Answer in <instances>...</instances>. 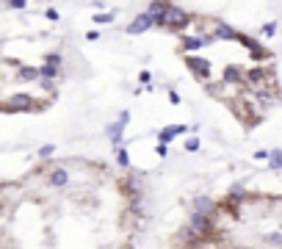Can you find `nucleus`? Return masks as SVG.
<instances>
[{
	"instance_id": "12",
	"label": "nucleus",
	"mask_w": 282,
	"mask_h": 249,
	"mask_svg": "<svg viewBox=\"0 0 282 249\" xmlns=\"http://www.w3.org/2000/svg\"><path fill=\"white\" fill-rule=\"evenodd\" d=\"M177 244H180L183 249H199L202 246V238H199L188 224H183L180 230H177Z\"/></svg>"
},
{
	"instance_id": "23",
	"label": "nucleus",
	"mask_w": 282,
	"mask_h": 249,
	"mask_svg": "<svg viewBox=\"0 0 282 249\" xmlns=\"http://www.w3.org/2000/svg\"><path fill=\"white\" fill-rule=\"evenodd\" d=\"M114 11H100V14H94L92 19H94V25H111L114 22Z\"/></svg>"
},
{
	"instance_id": "1",
	"label": "nucleus",
	"mask_w": 282,
	"mask_h": 249,
	"mask_svg": "<svg viewBox=\"0 0 282 249\" xmlns=\"http://www.w3.org/2000/svg\"><path fill=\"white\" fill-rule=\"evenodd\" d=\"M194 14H188V11H183L180 6H169V11H166V17H163V22L158 25V28H166L171 33H183L185 28H191L194 25Z\"/></svg>"
},
{
	"instance_id": "20",
	"label": "nucleus",
	"mask_w": 282,
	"mask_h": 249,
	"mask_svg": "<svg viewBox=\"0 0 282 249\" xmlns=\"http://www.w3.org/2000/svg\"><path fill=\"white\" fill-rule=\"evenodd\" d=\"M58 75H61V70H56V66H47V64L39 66V80H56Z\"/></svg>"
},
{
	"instance_id": "19",
	"label": "nucleus",
	"mask_w": 282,
	"mask_h": 249,
	"mask_svg": "<svg viewBox=\"0 0 282 249\" xmlns=\"http://www.w3.org/2000/svg\"><path fill=\"white\" fill-rule=\"evenodd\" d=\"M114 155H116V164H119V169H130V155H127V147H125V144L116 147Z\"/></svg>"
},
{
	"instance_id": "37",
	"label": "nucleus",
	"mask_w": 282,
	"mask_h": 249,
	"mask_svg": "<svg viewBox=\"0 0 282 249\" xmlns=\"http://www.w3.org/2000/svg\"><path fill=\"white\" fill-rule=\"evenodd\" d=\"M86 39H89V42H97L100 33H97V31H89V33H86Z\"/></svg>"
},
{
	"instance_id": "36",
	"label": "nucleus",
	"mask_w": 282,
	"mask_h": 249,
	"mask_svg": "<svg viewBox=\"0 0 282 249\" xmlns=\"http://www.w3.org/2000/svg\"><path fill=\"white\" fill-rule=\"evenodd\" d=\"M116 122H122V125L127 127V122H130V111H122V114H119V119H116Z\"/></svg>"
},
{
	"instance_id": "3",
	"label": "nucleus",
	"mask_w": 282,
	"mask_h": 249,
	"mask_svg": "<svg viewBox=\"0 0 282 249\" xmlns=\"http://www.w3.org/2000/svg\"><path fill=\"white\" fill-rule=\"evenodd\" d=\"M185 224H188L202 241H210L213 233H216V219L202 216V213H194V211H191V216H188V221H185Z\"/></svg>"
},
{
	"instance_id": "21",
	"label": "nucleus",
	"mask_w": 282,
	"mask_h": 249,
	"mask_svg": "<svg viewBox=\"0 0 282 249\" xmlns=\"http://www.w3.org/2000/svg\"><path fill=\"white\" fill-rule=\"evenodd\" d=\"M249 58L252 61H268V58H271V50H268L266 44H260V47H254V50L249 53Z\"/></svg>"
},
{
	"instance_id": "27",
	"label": "nucleus",
	"mask_w": 282,
	"mask_h": 249,
	"mask_svg": "<svg viewBox=\"0 0 282 249\" xmlns=\"http://www.w3.org/2000/svg\"><path fill=\"white\" fill-rule=\"evenodd\" d=\"M199 147H202V144H199L197 136H191L188 141H185V152H199Z\"/></svg>"
},
{
	"instance_id": "2",
	"label": "nucleus",
	"mask_w": 282,
	"mask_h": 249,
	"mask_svg": "<svg viewBox=\"0 0 282 249\" xmlns=\"http://www.w3.org/2000/svg\"><path fill=\"white\" fill-rule=\"evenodd\" d=\"M213 42H216V39H213L210 31L191 33V36H183L180 39V50L185 53V56H199V50H202V47H210Z\"/></svg>"
},
{
	"instance_id": "28",
	"label": "nucleus",
	"mask_w": 282,
	"mask_h": 249,
	"mask_svg": "<svg viewBox=\"0 0 282 249\" xmlns=\"http://www.w3.org/2000/svg\"><path fill=\"white\" fill-rule=\"evenodd\" d=\"M139 80H141L144 86H153V72H149V70H141V72H139Z\"/></svg>"
},
{
	"instance_id": "26",
	"label": "nucleus",
	"mask_w": 282,
	"mask_h": 249,
	"mask_svg": "<svg viewBox=\"0 0 282 249\" xmlns=\"http://www.w3.org/2000/svg\"><path fill=\"white\" fill-rule=\"evenodd\" d=\"M53 155H56V144H42V147H39V158H42V161L53 158Z\"/></svg>"
},
{
	"instance_id": "7",
	"label": "nucleus",
	"mask_w": 282,
	"mask_h": 249,
	"mask_svg": "<svg viewBox=\"0 0 282 249\" xmlns=\"http://www.w3.org/2000/svg\"><path fill=\"white\" fill-rule=\"evenodd\" d=\"M149 28H155V19L149 17L147 11H144V14H136V17L125 25V33H127V36H141V33H147Z\"/></svg>"
},
{
	"instance_id": "30",
	"label": "nucleus",
	"mask_w": 282,
	"mask_h": 249,
	"mask_svg": "<svg viewBox=\"0 0 282 249\" xmlns=\"http://www.w3.org/2000/svg\"><path fill=\"white\" fill-rule=\"evenodd\" d=\"M260 33H263V36H274V33H277V22H266L263 28H260Z\"/></svg>"
},
{
	"instance_id": "24",
	"label": "nucleus",
	"mask_w": 282,
	"mask_h": 249,
	"mask_svg": "<svg viewBox=\"0 0 282 249\" xmlns=\"http://www.w3.org/2000/svg\"><path fill=\"white\" fill-rule=\"evenodd\" d=\"M238 42H241V47H246V50H254V47H260V44H263V42H257V39H254V36H246V33H241V36H238Z\"/></svg>"
},
{
	"instance_id": "32",
	"label": "nucleus",
	"mask_w": 282,
	"mask_h": 249,
	"mask_svg": "<svg viewBox=\"0 0 282 249\" xmlns=\"http://www.w3.org/2000/svg\"><path fill=\"white\" fill-rule=\"evenodd\" d=\"M263 241H268V244H282V233H268V235H263Z\"/></svg>"
},
{
	"instance_id": "13",
	"label": "nucleus",
	"mask_w": 282,
	"mask_h": 249,
	"mask_svg": "<svg viewBox=\"0 0 282 249\" xmlns=\"http://www.w3.org/2000/svg\"><path fill=\"white\" fill-rule=\"evenodd\" d=\"M191 127L188 125H166L163 127V130H158V144H171V141H175L177 136H183V133H188Z\"/></svg>"
},
{
	"instance_id": "33",
	"label": "nucleus",
	"mask_w": 282,
	"mask_h": 249,
	"mask_svg": "<svg viewBox=\"0 0 282 249\" xmlns=\"http://www.w3.org/2000/svg\"><path fill=\"white\" fill-rule=\"evenodd\" d=\"M155 152H158V158H166L169 155V144H158Z\"/></svg>"
},
{
	"instance_id": "25",
	"label": "nucleus",
	"mask_w": 282,
	"mask_h": 249,
	"mask_svg": "<svg viewBox=\"0 0 282 249\" xmlns=\"http://www.w3.org/2000/svg\"><path fill=\"white\" fill-rule=\"evenodd\" d=\"M45 64L61 70V64H64V56H61V53H47V56H45Z\"/></svg>"
},
{
	"instance_id": "8",
	"label": "nucleus",
	"mask_w": 282,
	"mask_h": 249,
	"mask_svg": "<svg viewBox=\"0 0 282 249\" xmlns=\"http://www.w3.org/2000/svg\"><path fill=\"white\" fill-rule=\"evenodd\" d=\"M191 211H194V213H202V216H210V219H216V213H219V205L213 202V197H208V194H197V197L191 199Z\"/></svg>"
},
{
	"instance_id": "34",
	"label": "nucleus",
	"mask_w": 282,
	"mask_h": 249,
	"mask_svg": "<svg viewBox=\"0 0 282 249\" xmlns=\"http://www.w3.org/2000/svg\"><path fill=\"white\" fill-rule=\"evenodd\" d=\"M45 17L50 19V22H58V11H56V9H47V11H45Z\"/></svg>"
},
{
	"instance_id": "31",
	"label": "nucleus",
	"mask_w": 282,
	"mask_h": 249,
	"mask_svg": "<svg viewBox=\"0 0 282 249\" xmlns=\"http://www.w3.org/2000/svg\"><path fill=\"white\" fill-rule=\"evenodd\" d=\"M252 158H254V161H266V164H268V161H271V150H257Z\"/></svg>"
},
{
	"instance_id": "18",
	"label": "nucleus",
	"mask_w": 282,
	"mask_h": 249,
	"mask_svg": "<svg viewBox=\"0 0 282 249\" xmlns=\"http://www.w3.org/2000/svg\"><path fill=\"white\" fill-rule=\"evenodd\" d=\"M17 78L19 80H39V66H28V64L17 66Z\"/></svg>"
},
{
	"instance_id": "29",
	"label": "nucleus",
	"mask_w": 282,
	"mask_h": 249,
	"mask_svg": "<svg viewBox=\"0 0 282 249\" xmlns=\"http://www.w3.org/2000/svg\"><path fill=\"white\" fill-rule=\"evenodd\" d=\"M166 97H169V103H171V105H180V100H183L177 89H169V92H166Z\"/></svg>"
},
{
	"instance_id": "9",
	"label": "nucleus",
	"mask_w": 282,
	"mask_h": 249,
	"mask_svg": "<svg viewBox=\"0 0 282 249\" xmlns=\"http://www.w3.org/2000/svg\"><path fill=\"white\" fill-rule=\"evenodd\" d=\"M210 33H213L216 42H238V36H241V31H235L230 22H224V19H216L213 28H210Z\"/></svg>"
},
{
	"instance_id": "10",
	"label": "nucleus",
	"mask_w": 282,
	"mask_h": 249,
	"mask_svg": "<svg viewBox=\"0 0 282 249\" xmlns=\"http://www.w3.org/2000/svg\"><path fill=\"white\" fill-rule=\"evenodd\" d=\"M246 70H241L238 64H227L224 70H222V83L224 86H235V89H241V86H246Z\"/></svg>"
},
{
	"instance_id": "14",
	"label": "nucleus",
	"mask_w": 282,
	"mask_h": 249,
	"mask_svg": "<svg viewBox=\"0 0 282 249\" xmlns=\"http://www.w3.org/2000/svg\"><path fill=\"white\" fill-rule=\"evenodd\" d=\"M125 188H127V197L130 199L144 197V177H141V172H130L125 177Z\"/></svg>"
},
{
	"instance_id": "4",
	"label": "nucleus",
	"mask_w": 282,
	"mask_h": 249,
	"mask_svg": "<svg viewBox=\"0 0 282 249\" xmlns=\"http://www.w3.org/2000/svg\"><path fill=\"white\" fill-rule=\"evenodd\" d=\"M185 66H188V72L199 80V83H205V86L210 83L213 64L208 61V58H202V56H185Z\"/></svg>"
},
{
	"instance_id": "17",
	"label": "nucleus",
	"mask_w": 282,
	"mask_h": 249,
	"mask_svg": "<svg viewBox=\"0 0 282 249\" xmlns=\"http://www.w3.org/2000/svg\"><path fill=\"white\" fill-rule=\"evenodd\" d=\"M169 6H171V3H161V0H155V3H149V6H147V14L155 19V25H161V22H163V17H166Z\"/></svg>"
},
{
	"instance_id": "5",
	"label": "nucleus",
	"mask_w": 282,
	"mask_h": 249,
	"mask_svg": "<svg viewBox=\"0 0 282 249\" xmlns=\"http://www.w3.org/2000/svg\"><path fill=\"white\" fill-rule=\"evenodd\" d=\"M274 78V72L268 70V66H249L246 70V75H244V80H246V86H249L252 92H257V89H266V80H271Z\"/></svg>"
},
{
	"instance_id": "6",
	"label": "nucleus",
	"mask_w": 282,
	"mask_h": 249,
	"mask_svg": "<svg viewBox=\"0 0 282 249\" xmlns=\"http://www.w3.org/2000/svg\"><path fill=\"white\" fill-rule=\"evenodd\" d=\"M3 111H45V108L31 97V94H14V97L6 100Z\"/></svg>"
},
{
	"instance_id": "11",
	"label": "nucleus",
	"mask_w": 282,
	"mask_h": 249,
	"mask_svg": "<svg viewBox=\"0 0 282 249\" xmlns=\"http://www.w3.org/2000/svg\"><path fill=\"white\" fill-rule=\"evenodd\" d=\"M47 186H53V188H67L70 186V172H67V166H53V169H47Z\"/></svg>"
},
{
	"instance_id": "35",
	"label": "nucleus",
	"mask_w": 282,
	"mask_h": 249,
	"mask_svg": "<svg viewBox=\"0 0 282 249\" xmlns=\"http://www.w3.org/2000/svg\"><path fill=\"white\" fill-rule=\"evenodd\" d=\"M9 6H11V9H17V11H23V9H25V6H28V3H25V0H11V3H9Z\"/></svg>"
},
{
	"instance_id": "15",
	"label": "nucleus",
	"mask_w": 282,
	"mask_h": 249,
	"mask_svg": "<svg viewBox=\"0 0 282 249\" xmlns=\"http://www.w3.org/2000/svg\"><path fill=\"white\" fill-rule=\"evenodd\" d=\"M246 199H249V197H246V188L241 186V183H235V186L230 188V194H227V205H230L232 216H238V211L232 205H241V202H246Z\"/></svg>"
},
{
	"instance_id": "22",
	"label": "nucleus",
	"mask_w": 282,
	"mask_h": 249,
	"mask_svg": "<svg viewBox=\"0 0 282 249\" xmlns=\"http://www.w3.org/2000/svg\"><path fill=\"white\" fill-rule=\"evenodd\" d=\"M271 172H282V150H271V161H268Z\"/></svg>"
},
{
	"instance_id": "16",
	"label": "nucleus",
	"mask_w": 282,
	"mask_h": 249,
	"mask_svg": "<svg viewBox=\"0 0 282 249\" xmlns=\"http://www.w3.org/2000/svg\"><path fill=\"white\" fill-rule=\"evenodd\" d=\"M105 133H108V141L114 144V150L125 144V125H122V122H108Z\"/></svg>"
}]
</instances>
